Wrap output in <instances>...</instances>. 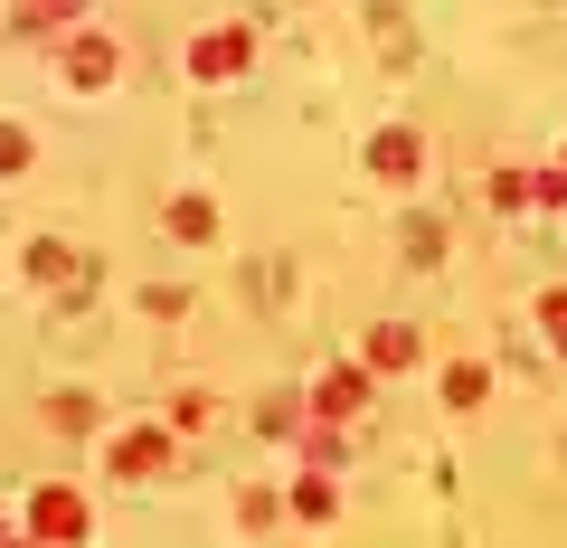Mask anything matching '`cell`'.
Masks as SVG:
<instances>
[{
  "instance_id": "obj_1",
  "label": "cell",
  "mask_w": 567,
  "mask_h": 548,
  "mask_svg": "<svg viewBox=\"0 0 567 548\" xmlns=\"http://www.w3.org/2000/svg\"><path fill=\"white\" fill-rule=\"evenodd\" d=\"M29 539H39V548H76V539H85V492L48 483L39 502H29Z\"/></svg>"
},
{
  "instance_id": "obj_2",
  "label": "cell",
  "mask_w": 567,
  "mask_h": 548,
  "mask_svg": "<svg viewBox=\"0 0 567 548\" xmlns=\"http://www.w3.org/2000/svg\"><path fill=\"white\" fill-rule=\"evenodd\" d=\"M162 464H171V435L162 426H123L114 445H104V473H114V483H152Z\"/></svg>"
},
{
  "instance_id": "obj_3",
  "label": "cell",
  "mask_w": 567,
  "mask_h": 548,
  "mask_svg": "<svg viewBox=\"0 0 567 548\" xmlns=\"http://www.w3.org/2000/svg\"><path fill=\"white\" fill-rule=\"evenodd\" d=\"M360 397H369V369H322L312 416H322V426H350V416H360Z\"/></svg>"
},
{
  "instance_id": "obj_4",
  "label": "cell",
  "mask_w": 567,
  "mask_h": 548,
  "mask_svg": "<svg viewBox=\"0 0 567 548\" xmlns=\"http://www.w3.org/2000/svg\"><path fill=\"white\" fill-rule=\"evenodd\" d=\"M246 48H256V39H246V29H208V39L189 48V76H199V85L237 76V66H246Z\"/></svg>"
},
{
  "instance_id": "obj_5",
  "label": "cell",
  "mask_w": 567,
  "mask_h": 548,
  "mask_svg": "<svg viewBox=\"0 0 567 548\" xmlns=\"http://www.w3.org/2000/svg\"><path fill=\"white\" fill-rule=\"evenodd\" d=\"M66 85H114V39H66Z\"/></svg>"
},
{
  "instance_id": "obj_6",
  "label": "cell",
  "mask_w": 567,
  "mask_h": 548,
  "mask_svg": "<svg viewBox=\"0 0 567 548\" xmlns=\"http://www.w3.org/2000/svg\"><path fill=\"white\" fill-rule=\"evenodd\" d=\"M416 162H425L416 133H379V143H369V170H379V180H416Z\"/></svg>"
},
{
  "instance_id": "obj_7",
  "label": "cell",
  "mask_w": 567,
  "mask_h": 548,
  "mask_svg": "<svg viewBox=\"0 0 567 548\" xmlns=\"http://www.w3.org/2000/svg\"><path fill=\"white\" fill-rule=\"evenodd\" d=\"M406 360H416V331H406V322H379L369 350H360V369H406Z\"/></svg>"
},
{
  "instance_id": "obj_8",
  "label": "cell",
  "mask_w": 567,
  "mask_h": 548,
  "mask_svg": "<svg viewBox=\"0 0 567 548\" xmlns=\"http://www.w3.org/2000/svg\"><path fill=\"white\" fill-rule=\"evenodd\" d=\"M171 237H181V246H208V237H218V208H208V199H171Z\"/></svg>"
},
{
  "instance_id": "obj_9",
  "label": "cell",
  "mask_w": 567,
  "mask_h": 548,
  "mask_svg": "<svg viewBox=\"0 0 567 548\" xmlns=\"http://www.w3.org/2000/svg\"><path fill=\"white\" fill-rule=\"evenodd\" d=\"M483 387H492V369H473V360L445 369V397H454V406H483Z\"/></svg>"
},
{
  "instance_id": "obj_10",
  "label": "cell",
  "mask_w": 567,
  "mask_h": 548,
  "mask_svg": "<svg viewBox=\"0 0 567 548\" xmlns=\"http://www.w3.org/2000/svg\"><path fill=\"white\" fill-rule=\"evenodd\" d=\"M293 520H331V483L312 473V483H293Z\"/></svg>"
},
{
  "instance_id": "obj_11",
  "label": "cell",
  "mask_w": 567,
  "mask_h": 548,
  "mask_svg": "<svg viewBox=\"0 0 567 548\" xmlns=\"http://www.w3.org/2000/svg\"><path fill=\"white\" fill-rule=\"evenodd\" d=\"M539 331H548V350H567V293H539Z\"/></svg>"
},
{
  "instance_id": "obj_12",
  "label": "cell",
  "mask_w": 567,
  "mask_h": 548,
  "mask_svg": "<svg viewBox=\"0 0 567 548\" xmlns=\"http://www.w3.org/2000/svg\"><path fill=\"white\" fill-rule=\"evenodd\" d=\"M0 170H29V133L20 123H0Z\"/></svg>"
},
{
  "instance_id": "obj_13",
  "label": "cell",
  "mask_w": 567,
  "mask_h": 548,
  "mask_svg": "<svg viewBox=\"0 0 567 548\" xmlns=\"http://www.w3.org/2000/svg\"><path fill=\"white\" fill-rule=\"evenodd\" d=\"M0 548H29V539H10V529H0Z\"/></svg>"
},
{
  "instance_id": "obj_14",
  "label": "cell",
  "mask_w": 567,
  "mask_h": 548,
  "mask_svg": "<svg viewBox=\"0 0 567 548\" xmlns=\"http://www.w3.org/2000/svg\"><path fill=\"white\" fill-rule=\"evenodd\" d=\"M558 180H567V152H558Z\"/></svg>"
}]
</instances>
